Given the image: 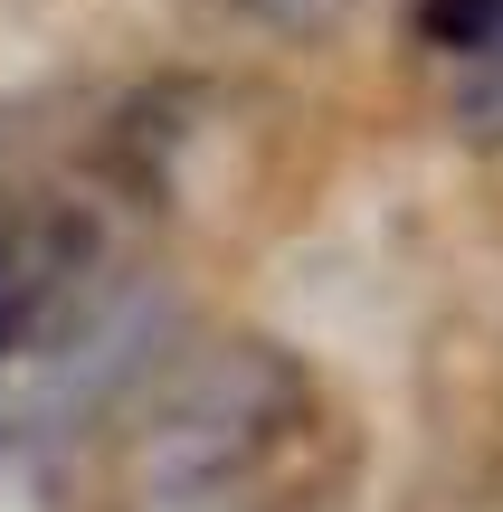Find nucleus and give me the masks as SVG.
Listing matches in <instances>:
<instances>
[{"mask_svg":"<svg viewBox=\"0 0 503 512\" xmlns=\"http://www.w3.org/2000/svg\"><path fill=\"white\" fill-rule=\"evenodd\" d=\"M314 408V361L285 351L276 332H228V342L181 351V370L152 389L124 446L133 512H238L304 446Z\"/></svg>","mask_w":503,"mask_h":512,"instance_id":"f257e3e1","label":"nucleus"},{"mask_svg":"<svg viewBox=\"0 0 503 512\" xmlns=\"http://www.w3.org/2000/svg\"><path fill=\"white\" fill-rule=\"evenodd\" d=\"M447 133L466 152H503V19H494V38L475 57L447 67Z\"/></svg>","mask_w":503,"mask_h":512,"instance_id":"f03ea898","label":"nucleus"},{"mask_svg":"<svg viewBox=\"0 0 503 512\" xmlns=\"http://www.w3.org/2000/svg\"><path fill=\"white\" fill-rule=\"evenodd\" d=\"M494 19H503V0H409V38H418L428 57H447V67L485 48Z\"/></svg>","mask_w":503,"mask_h":512,"instance_id":"7ed1b4c3","label":"nucleus"},{"mask_svg":"<svg viewBox=\"0 0 503 512\" xmlns=\"http://www.w3.org/2000/svg\"><path fill=\"white\" fill-rule=\"evenodd\" d=\"M342 10L352 0H247V19H266L276 38H323V29H342Z\"/></svg>","mask_w":503,"mask_h":512,"instance_id":"20e7f679","label":"nucleus"},{"mask_svg":"<svg viewBox=\"0 0 503 512\" xmlns=\"http://www.w3.org/2000/svg\"><path fill=\"white\" fill-rule=\"evenodd\" d=\"M19 304H29V275H19L10 238H0V351H10V332H19Z\"/></svg>","mask_w":503,"mask_h":512,"instance_id":"39448f33","label":"nucleus"}]
</instances>
